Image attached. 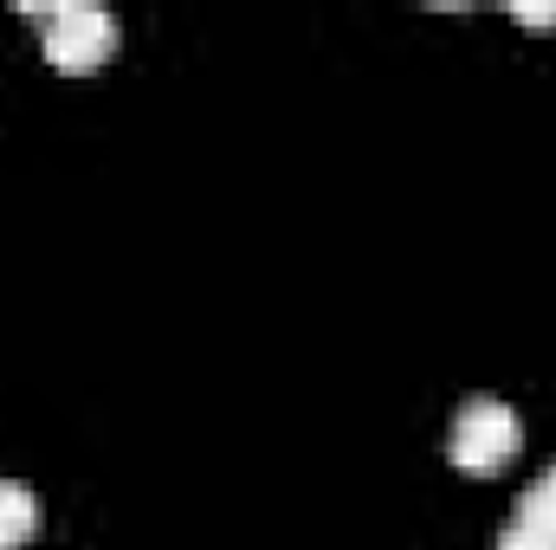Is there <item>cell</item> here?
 Listing matches in <instances>:
<instances>
[{
	"mask_svg": "<svg viewBox=\"0 0 556 550\" xmlns=\"http://www.w3.org/2000/svg\"><path fill=\"white\" fill-rule=\"evenodd\" d=\"M518 440H525L518 414L505 409L498 396H472L466 409L453 414V440H446V453H453V466H459L466 479H492V473L511 466Z\"/></svg>",
	"mask_w": 556,
	"mask_h": 550,
	"instance_id": "1",
	"label": "cell"
},
{
	"mask_svg": "<svg viewBox=\"0 0 556 550\" xmlns=\"http://www.w3.org/2000/svg\"><path fill=\"white\" fill-rule=\"evenodd\" d=\"M518 518H525V525H544V532H556V466H544V473L518 492Z\"/></svg>",
	"mask_w": 556,
	"mask_h": 550,
	"instance_id": "4",
	"label": "cell"
},
{
	"mask_svg": "<svg viewBox=\"0 0 556 550\" xmlns=\"http://www.w3.org/2000/svg\"><path fill=\"white\" fill-rule=\"evenodd\" d=\"M39 538V499L20 479H0V550H20Z\"/></svg>",
	"mask_w": 556,
	"mask_h": 550,
	"instance_id": "3",
	"label": "cell"
},
{
	"mask_svg": "<svg viewBox=\"0 0 556 550\" xmlns=\"http://www.w3.org/2000/svg\"><path fill=\"white\" fill-rule=\"evenodd\" d=\"M511 20H518V26H538V33H544V26H556V7H511Z\"/></svg>",
	"mask_w": 556,
	"mask_h": 550,
	"instance_id": "6",
	"label": "cell"
},
{
	"mask_svg": "<svg viewBox=\"0 0 556 550\" xmlns=\"http://www.w3.org/2000/svg\"><path fill=\"white\" fill-rule=\"evenodd\" d=\"M46 26V59L52 72H98L117 52V20L104 7H26Z\"/></svg>",
	"mask_w": 556,
	"mask_h": 550,
	"instance_id": "2",
	"label": "cell"
},
{
	"mask_svg": "<svg viewBox=\"0 0 556 550\" xmlns=\"http://www.w3.org/2000/svg\"><path fill=\"white\" fill-rule=\"evenodd\" d=\"M498 550H556V532H544V525H525V518H511V525H505V538H498Z\"/></svg>",
	"mask_w": 556,
	"mask_h": 550,
	"instance_id": "5",
	"label": "cell"
}]
</instances>
